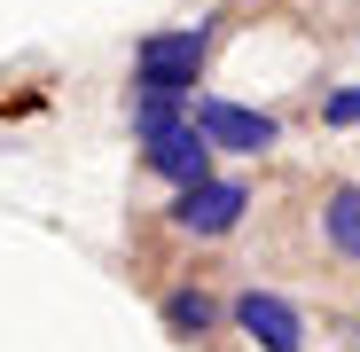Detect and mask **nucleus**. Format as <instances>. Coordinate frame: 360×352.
<instances>
[{
  "mask_svg": "<svg viewBox=\"0 0 360 352\" xmlns=\"http://www.w3.org/2000/svg\"><path fill=\"white\" fill-rule=\"evenodd\" d=\"M235 329H243L259 352H306V313L274 289H243L235 298Z\"/></svg>",
  "mask_w": 360,
  "mask_h": 352,
  "instance_id": "nucleus-4",
  "label": "nucleus"
},
{
  "mask_svg": "<svg viewBox=\"0 0 360 352\" xmlns=\"http://www.w3.org/2000/svg\"><path fill=\"white\" fill-rule=\"evenodd\" d=\"M321 235H329V251H337V259L360 266V181H345V188L321 196Z\"/></svg>",
  "mask_w": 360,
  "mask_h": 352,
  "instance_id": "nucleus-6",
  "label": "nucleus"
},
{
  "mask_svg": "<svg viewBox=\"0 0 360 352\" xmlns=\"http://www.w3.org/2000/svg\"><path fill=\"white\" fill-rule=\"evenodd\" d=\"M172 126H188V102H172V94H134V141L149 149L157 133H172Z\"/></svg>",
  "mask_w": 360,
  "mask_h": 352,
  "instance_id": "nucleus-7",
  "label": "nucleus"
},
{
  "mask_svg": "<svg viewBox=\"0 0 360 352\" xmlns=\"http://www.w3.org/2000/svg\"><path fill=\"white\" fill-rule=\"evenodd\" d=\"M212 321H219V306L204 298V289H172V298H165V329L172 337H204Z\"/></svg>",
  "mask_w": 360,
  "mask_h": 352,
  "instance_id": "nucleus-8",
  "label": "nucleus"
},
{
  "mask_svg": "<svg viewBox=\"0 0 360 352\" xmlns=\"http://www.w3.org/2000/svg\"><path fill=\"white\" fill-rule=\"evenodd\" d=\"M212 141L196 133V117H188V126H172V133H157L149 141V172H157V181H172V188H188V181H204V172H212Z\"/></svg>",
  "mask_w": 360,
  "mask_h": 352,
  "instance_id": "nucleus-5",
  "label": "nucleus"
},
{
  "mask_svg": "<svg viewBox=\"0 0 360 352\" xmlns=\"http://www.w3.org/2000/svg\"><path fill=\"white\" fill-rule=\"evenodd\" d=\"M204 47H212V16L172 24V32H149V39L134 47V94L188 102V94H196V71H204Z\"/></svg>",
  "mask_w": 360,
  "mask_h": 352,
  "instance_id": "nucleus-1",
  "label": "nucleus"
},
{
  "mask_svg": "<svg viewBox=\"0 0 360 352\" xmlns=\"http://www.w3.org/2000/svg\"><path fill=\"white\" fill-rule=\"evenodd\" d=\"M243 211H251V188H243V181H219V172H204V181H188V188L172 196V227H180V235H204V243L227 235Z\"/></svg>",
  "mask_w": 360,
  "mask_h": 352,
  "instance_id": "nucleus-3",
  "label": "nucleus"
},
{
  "mask_svg": "<svg viewBox=\"0 0 360 352\" xmlns=\"http://www.w3.org/2000/svg\"><path fill=\"white\" fill-rule=\"evenodd\" d=\"M321 126H360V86H337L321 102Z\"/></svg>",
  "mask_w": 360,
  "mask_h": 352,
  "instance_id": "nucleus-9",
  "label": "nucleus"
},
{
  "mask_svg": "<svg viewBox=\"0 0 360 352\" xmlns=\"http://www.w3.org/2000/svg\"><path fill=\"white\" fill-rule=\"evenodd\" d=\"M188 117H196V133L227 157H266L282 141V126L266 110H243V102H227V94H188Z\"/></svg>",
  "mask_w": 360,
  "mask_h": 352,
  "instance_id": "nucleus-2",
  "label": "nucleus"
}]
</instances>
